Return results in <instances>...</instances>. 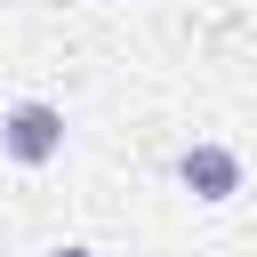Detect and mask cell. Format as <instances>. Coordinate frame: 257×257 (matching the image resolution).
<instances>
[{"mask_svg":"<svg viewBox=\"0 0 257 257\" xmlns=\"http://www.w3.org/2000/svg\"><path fill=\"white\" fill-rule=\"evenodd\" d=\"M0 153H8L16 169H48V161L64 153V112H56L48 96L8 104V112H0Z\"/></svg>","mask_w":257,"mask_h":257,"instance_id":"1","label":"cell"},{"mask_svg":"<svg viewBox=\"0 0 257 257\" xmlns=\"http://www.w3.org/2000/svg\"><path fill=\"white\" fill-rule=\"evenodd\" d=\"M177 185L217 209V201L241 193V153H233V145H185V153H177Z\"/></svg>","mask_w":257,"mask_h":257,"instance_id":"2","label":"cell"},{"mask_svg":"<svg viewBox=\"0 0 257 257\" xmlns=\"http://www.w3.org/2000/svg\"><path fill=\"white\" fill-rule=\"evenodd\" d=\"M48 257H96V249H80V241H64V249H48Z\"/></svg>","mask_w":257,"mask_h":257,"instance_id":"3","label":"cell"}]
</instances>
